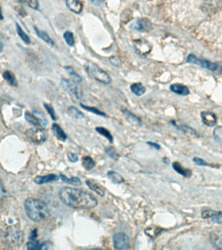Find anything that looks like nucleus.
I'll return each mask as SVG.
<instances>
[{
  "mask_svg": "<svg viewBox=\"0 0 222 250\" xmlns=\"http://www.w3.org/2000/svg\"><path fill=\"white\" fill-rule=\"evenodd\" d=\"M201 9L207 15H215L222 9V0H204Z\"/></svg>",
  "mask_w": 222,
  "mask_h": 250,
  "instance_id": "nucleus-6",
  "label": "nucleus"
},
{
  "mask_svg": "<svg viewBox=\"0 0 222 250\" xmlns=\"http://www.w3.org/2000/svg\"><path fill=\"white\" fill-rule=\"evenodd\" d=\"M7 241L11 244H14L15 246L17 244L22 243L23 235L22 232L16 229L9 230L5 235Z\"/></svg>",
  "mask_w": 222,
  "mask_h": 250,
  "instance_id": "nucleus-11",
  "label": "nucleus"
},
{
  "mask_svg": "<svg viewBox=\"0 0 222 250\" xmlns=\"http://www.w3.org/2000/svg\"><path fill=\"white\" fill-rule=\"evenodd\" d=\"M82 165L85 169L91 170L95 167V162L91 156H85L82 158Z\"/></svg>",
  "mask_w": 222,
  "mask_h": 250,
  "instance_id": "nucleus-35",
  "label": "nucleus"
},
{
  "mask_svg": "<svg viewBox=\"0 0 222 250\" xmlns=\"http://www.w3.org/2000/svg\"><path fill=\"white\" fill-rule=\"evenodd\" d=\"M114 247L117 250H127L130 247L129 236L123 232H117L113 236Z\"/></svg>",
  "mask_w": 222,
  "mask_h": 250,
  "instance_id": "nucleus-7",
  "label": "nucleus"
},
{
  "mask_svg": "<svg viewBox=\"0 0 222 250\" xmlns=\"http://www.w3.org/2000/svg\"><path fill=\"white\" fill-rule=\"evenodd\" d=\"M60 177L56 175V174H49V175L44 176H37L35 178L34 182L37 185H43V184L52 183V182L57 181L59 180Z\"/></svg>",
  "mask_w": 222,
  "mask_h": 250,
  "instance_id": "nucleus-15",
  "label": "nucleus"
},
{
  "mask_svg": "<svg viewBox=\"0 0 222 250\" xmlns=\"http://www.w3.org/2000/svg\"><path fill=\"white\" fill-rule=\"evenodd\" d=\"M106 153L108 154L110 158L116 160L119 157L118 154L114 150V148L111 147H108L105 150Z\"/></svg>",
  "mask_w": 222,
  "mask_h": 250,
  "instance_id": "nucleus-43",
  "label": "nucleus"
},
{
  "mask_svg": "<svg viewBox=\"0 0 222 250\" xmlns=\"http://www.w3.org/2000/svg\"><path fill=\"white\" fill-rule=\"evenodd\" d=\"M67 113L69 116L73 117L74 119H81L84 118V114L75 106H70L67 109Z\"/></svg>",
  "mask_w": 222,
  "mask_h": 250,
  "instance_id": "nucleus-29",
  "label": "nucleus"
},
{
  "mask_svg": "<svg viewBox=\"0 0 222 250\" xmlns=\"http://www.w3.org/2000/svg\"><path fill=\"white\" fill-rule=\"evenodd\" d=\"M48 242H40L38 240H30L27 242L26 248L28 250L49 249Z\"/></svg>",
  "mask_w": 222,
  "mask_h": 250,
  "instance_id": "nucleus-18",
  "label": "nucleus"
},
{
  "mask_svg": "<svg viewBox=\"0 0 222 250\" xmlns=\"http://www.w3.org/2000/svg\"><path fill=\"white\" fill-rule=\"evenodd\" d=\"M202 218L203 220H210L212 223L216 224H222V212L212 209L202 210Z\"/></svg>",
  "mask_w": 222,
  "mask_h": 250,
  "instance_id": "nucleus-9",
  "label": "nucleus"
},
{
  "mask_svg": "<svg viewBox=\"0 0 222 250\" xmlns=\"http://www.w3.org/2000/svg\"><path fill=\"white\" fill-rule=\"evenodd\" d=\"M109 61H110V63L112 64L113 66H116V67H120L121 66V59L119 58L118 56H112L109 58Z\"/></svg>",
  "mask_w": 222,
  "mask_h": 250,
  "instance_id": "nucleus-41",
  "label": "nucleus"
},
{
  "mask_svg": "<svg viewBox=\"0 0 222 250\" xmlns=\"http://www.w3.org/2000/svg\"><path fill=\"white\" fill-rule=\"evenodd\" d=\"M33 113L38 117L40 125L44 127V128H46V127L48 126V121L45 113H44L43 111L40 110V109H34Z\"/></svg>",
  "mask_w": 222,
  "mask_h": 250,
  "instance_id": "nucleus-26",
  "label": "nucleus"
},
{
  "mask_svg": "<svg viewBox=\"0 0 222 250\" xmlns=\"http://www.w3.org/2000/svg\"><path fill=\"white\" fill-rule=\"evenodd\" d=\"M64 69H65L66 71L69 74L72 79H73V81L75 82V83H81L82 82V78H81V76L77 73V72H75V70L73 69V67H71V66H64Z\"/></svg>",
  "mask_w": 222,
  "mask_h": 250,
  "instance_id": "nucleus-28",
  "label": "nucleus"
},
{
  "mask_svg": "<svg viewBox=\"0 0 222 250\" xmlns=\"http://www.w3.org/2000/svg\"><path fill=\"white\" fill-rule=\"evenodd\" d=\"M107 175H108L109 179H110L111 181L115 184H121L124 182V178L116 171H108Z\"/></svg>",
  "mask_w": 222,
  "mask_h": 250,
  "instance_id": "nucleus-30",
  "label": "nucleus"
},
{
  "mask_svg": "<svg viewBox=\"0 0 222 250\" xmlns=\"http://www.w3.org/2000/svg\"><path fill=\"white\" fill-rule=\"evenodd\" d=\"M170 90L173 93L181 96H187L190 93V91L188 87L181 83L172 84L170 86Z\"/></svg>",
  "mask_w": 222,
  "mask_h": 250,
  "instance_id": "nucleus-16",
  "label": "nucleus"
},
{
  "mask_svg": "<svg viewBox=\"0 0 222 250\" xmlns=\"http://www.w3.org/2000/svg\"><path fill=\"white\" fill-rule=\"evenodd\" d=\"M60 179L62 180V181L64 182L65 183L69 184V185L79 187V186H81V184H82L81 183V180L80 179L79 177H74L67 178L65 175H63V174H60Z\"/></svg>",
  "mask_w": 222,
  "mask_h": 250,
  "instance_id": "nucleus-27",
  "label": "nucleus"
},
{
  "mask_svg": "<svg viewBox=\"0 0 222 250\" xmlns=\"http://www.w3.org/2000/svg\"><path fill=\"white\" fill-rule=\"evenodd\" d=\"M163 162L166 164V165H168L169 162H170V160H169L168 158L165 157L163 158Z\"/></svg>",
  "mask_w": 222,
  "mask_h": 250,
  "instance_id": "nucleus-48",
  "label": "nucleus"
},
{
  "mask_svg": "<svg viewBox=\"0 0 222 250\" xmlns=\"http://www.w3.org/2000/svg\"><path fill=\"white\" fill-rule=\"evenodd\" d=\"M186 62L189 63L198 64L206 69L216 73L222 74V62H212L210 61L198 58L194 54H190L187 57Z\"/></svg>",
  "mask_w": 222,
  "mask_h": 250,
  "instance_id": "nucleus-4",
  "label": "nucleus"
},
{
  "mask_svg": "<svg viewBox=\"0 0 222 250\" xmlns=\"http://www.w3.org/2000/svg\"><path fill=\"white\" fill-rule=\"evenodd\" d=\"M58 195L64 205L75 209H92L98 205L94 195L74 188H61Z\"/></svg>",
  "mask_w": 222,
  "mask_h": 250,
  "instance_id": "nucleus-1",
  "label": "nucleus"
},
{
  "mask_svg": "<svg viewBox=\"0 0 222 250\" xmlns=\"http://www.w3.org/2000/svg\"><path fill=\"white\" fill-rule=\"evenodd\" d=\"M81 106L82 107L83 109H85V110L88 111L89 112L95 113V114L99 115V116L106 117V113L102 112V111H101V110H99V109L96 108V107L88 106V105L83 104H81Z\"/></svg>",
  "mask_w": 222,
  "mask_h": 250,
  "instance_id": "nucleus-36",
  "label": "nucleus"
},
{
  "mask_svg": "<svg viewBox=\"0 0 222 250\" xmlns=\"http://www.w3.org/2000/svg\"><path fill=\"white\" fill-rule=\"evenodd\" d=\"M68 158H69V161L71 162H78L79 160V156H78L77 154L73 153V152H69L67 154Z\"/></svg>",
  "mask_w": 222,
  "mask_h": 250,
  "instance_id": "nucleus-45",
  "label": "nucleus"
},
{
  "mask_svg": "<svg viewBox=\"0 0 222 250\" xmlns=\"http://www.w3.org/2000/svg\"><path fill=\"white\" fill-rule=\"evenodd\" d=\"M210 243L216 249L222 250V233L218 232H212L210 234Z\"/></svg>",
  "mask_w": 222,
  "mask_h": 250,
  "instance_id": "nucleus-20",
  "label": "nucleus"
},
{
  "mask_svg": "<svg viewBox=\"0 0 222 250\" xmlns=\"http://www.w3.org/2000/svg\"><path fill=\"white\" fill-rule=\"evenodd\" d=\"M221 123H222V118L221 119Z\"/></svg>",
  "mask_w": 222,
  "mask_h": 250,
  "instance_id": "nucleus-51",
  "label": "nucleus"
},
{
  "mask_svg": "<svg viewBox=\"0 0 222 250\" xmlns=\"http://www.w3.org/2000/svg\"><path fill=\"white\" fill-rule=\"evenodd\" d=\"M193 162H194V163L197 164L198 166H210L209 164H208L207 162L205 161V160L202 159V158L197 157V156L193 158Z\"/></svg>",
  "mask_w": 222,
  "mask_h": 250,
  "instance_id": "nucleus-42",
  "label": "nucleus"
},
{
  "mask_svg": "<svg viewBox=\"0 0 222 250\" xmlns=\"http://www.w3.org/2000/svg\"><path fill=\"white\" fill-rule=\"evenodd\" d=\"M134 47L136 52L140 55H146L149 54L151 50V47L147 41L137 40L134 42Z\"/></svg>",
  "mask_w": 222,
  "mask_h": 250,
  "instance_id": "nucleus-14",
  "label": "nucleus"
},
{
  "mask_svg": "<svg viewBox=\"0 0 222 250\" xmlns=\"http://www.w3.org/2000/svg\"><path fill=\"white\" fill-rule=\"evenodd\" d=\"M214 140L218 142H222V126L216 127L213 130Z\"/></svg>",
  "mask_w": 222,
  "mask_h": 250,
  "instance_id": "nucleus-39",
  "label": "nucleus"
},
{
  "mask_svg": "<svg viewBox=\"0 0 222 250\" xmlns=\"http://www.w3.org/2000/svg\"><path fill=\"white\" fill-rule=\"evenodd\" d=\"M44 108L46 109V111H48V114L50 115V116L52 119V120H57V116H56L55 111H54L53 106H52V105H50V104L44 103Z\"/></svg>",
  "mask_w": 222,
  "mask_h": 250,
  "instance_id": "nucleus-40",
  "label": "nucleus"
},
{
  "mask_svg": "<svg viewBox=\"0 0 222 250\" xmlns=\"http://www.w3.org/2000/svg\"><path fill=\"white\" fill-rule=\"evenodd\" d=\"M61 85L63 89L74 99L77 100L81 99V95H80L79 89H78L77 85L75 83V82L70 81V80L66 79V78H62Z\"/></svg>",
  "mask_w": 222,
  "mask_h": 250,
  "instance_id": "nucleus-8",
  "label": "nucleus"
},
{
  "mask_svg": "<svg viewBox=\"0 0 222 250\" xmlns=\"http://www.w3.org/2000/svg\"><path fill=\"white\" fill-rule=\"evenodd\" d=\"M26 136L27 139L30 142L36 145L44 144L47 140V133L45 130L39 128H32L26 131Z\"/></svg>",
  "mask_w": 222,
  "mask_h": 250,
  "instance_id": "nucleus-5",
  "label": "nucleus"
},
{
  "mask_svg": "<svg viewBox=\"0 0 222 250\" xmlns=\"http://www.w3.org/2000/svg\"><path fill=\"white\" fill-rule=\"evenodd\" d=\"M85 69L89 77L97 82L106 85L110 84L112 82L110 76L96 64L88 62L85 66Z\"/></svg>",
  "mask_w": 222,
  "mask_h": 250,
  "instance_id": "nucleus-3",
  "label": "nucleus"
},
{
  "mask_svg": "<svg viewBox=\"0 0 222 250\" xmlns=\"http://www.w3.org/2000/svg\"><path fill=\"white\" fill-rule=\"evenodd\" d=\"M162 230V229H161L159 228H149L145 230V233L147 236H149V237L155 238L157 237L159 234H161Z\"/></svg>",
  "mask_w": 222,
  "mask_h": 250,
  "instance_id": "nucleus-38",
  "label": "nucleus"
},
{
  "mask_svg": "<svg viewBox=\"0 0 222 250\" xmlns=\"http://www.w3.org/2000/svg\"><path fill=\"white\" fill-rule=\"evenodd\" d=\"M67 7L73 13L80 14L83 10V4L80 0H66Z\"/></svg>",
  "mask_w": 222,
  "mask_h": 250,
  "instance_id": "nucleus-19",
  "label": "nucleus"
},
{
  "mask_svg": "<svg viewBox=\"0 0 222 250\" xmlns=\"http://www.w3.org/2000/svg\"><path fill=\"white\" fill-rule=\"evenodd\" d=\"M25 3L28 4L29 7L32 8V9L38 10L40 7V4L38 0H26Z\"/></svg>",
  "mask_w": 222,
  "mask_h": 250,
  "instance_id": "nucleus-44",
  "label": "nucleus"
},
{
  "mask_svg": "<svg viewBox=\"0 0 222 250\" xmlns=\"http://www.w3.org/2000/svg\"><path fill=\"white\" fill-rule=\"evenodd\" d=\"M3 50V44L1 42V51Z\"/></svg>",
  "mask_w": 222,
  "mask_h": 250,
  "instance_id": "nucleus-50",
  "label": "nucleus"
},
{
  "mask_svg": "<svg viewBox=\"0 0 222 250\" xmlns=\"http://www.w3.org/2000/svg\"><path fill=\"white\" fill-rule=\"evenodd\" d=\"M2 76L9 85L15 86L17 85L16 78H15L14 74L10 71V70H5V71L3 72Z\"/></svg>",
  "mask_w": 222,
  "mask_h": 250,
  "instance_id": "nucleus-31",
  "label": "nucleus"
},
{
  "mask_svg": "<svg viewBox=\"0 0 222 250\" xmlns=\"http://www.w3.org/2000/svg\"><path fill=\"white\" fill-rule=\"evenodd\" d=\"M16 29L17 32L18 33L19 36L20 37V38L22 39L23 41H24L25 44H30L31 40L30 37H29L28 35L24 32V31L23 30V29L18 23H16Z\"/></svg>",
  "mask_w": 222,
  "mask_h": 250,
  "instance_id": "nucleus-34",
  "label": "nucleus"
},
{
  "mask_svg": "<svg viewBox=\"0 0 222 250\" xmlns=\"http://www.w3.org/2000/svg\"><path fill=\"white\" fill-rule=\"evenodd\" d=\"M201 118L202 123L206 126L213 127L217 124V116L211 111H202L201 113Z\"/></svg>",
  "mask_w": 222,
  "mask_h": 250,
  "instance_id": "nucleus-10",
  "label": "nucleus"
},
{
  "mask_svg": "<svg viewBox=\"0 0 222 250\" xmlns=\"http://www.w3.org/2000/svg\"><path fill=\"white\" fill-rule=\"evenodd\" d=\"M95 130L97 131L99 134L102 135V136L105 137L112 144L113 141H114V137H113L112 134H111L110 131L106 129V128H104V127L102 126H98L95 128Z\"/></svg>",
  "mask_w": 222,
  "mask_h": 250,
  "instance_id": "nucleus-33",
  "label": "nucleus"
},
{
  "mask_svg": "<svg viewBox=\"0 0 222 250\" xmlns=\"http://www.w3.org/2000/svg\"><path fill=\"white\" fill-rule=\"evenodd\" d=\"M19 1L22 2V3H25L26 0H19Z\"/></svg>",
  "mask_w": 222,
  "mask_h": 250,
  "instance_id": "nucleus-49",
  "label": "nucleus"
},
{
  "mask_svg": "<svg viewBox=\"0 0 222 250\" xmlns=\"http://www.w3.org/2000/svg\"><path fill=\"white\" fill-rule=\"evenodd\" d=\"M150 26H151V23L147 20L144 19H136L130 23L129 28L132 30L141 31L147 30Z\"/></svg>",
  "mask_w": 222,
  "mask_h": 250,
  "instance_id": "nucleus-12",
  "label": "nucleus"
},
{
  "mask_svg": "<svg viewBox=\"0 0 222 250\" xmlns=\"http://www.w3.org/2000/svg\"><path fill=\"white\" fill-rule=\"evenodd\" d=\"M173 169L177 172L179 175H182V177L189 178L192 176V170L183 167L181 164L179 162H174L172 163Z\"/></svg>",
  "mask_w": 222,
  "mask_h": 250,
  "instance_id": "nucleus-17",
  "label": "nucleus"
},
{
  "mask_svg": "<svg viewBox=\"0 0 222 250\" xmlns=\"http://www.w3.org/2000/svg\"><path fill=\"white\" fill-rule=\"evenodd\" d=\"M130 88L132 93L138 96V97L143 95L146 92V88L141 82H136V83H132Z\"/></svg>",
  "mask_w": 222,
  "mask_h": 250,
  "instance_id": "nucleus-22",
  "label": "nucleus"
},
{
  "mask_svg": "<svg viewBox=\"0 0 222 250\" xmlns=\"http://www.w3.org/2000/svg\"><path fill=\"white\" fill-rule=\"evenodd\" d=\"M171 123H172L173 126H175V128L178 129L179 130H181V132H182L185 134L189 135V136H196L198 135L196 131L190 128V127L186 126V125H177L174 121H171Z\"/></svg>",
  "mask_w": 222,
  "mask_h": 250,
  "instance_id": "nucleus-24",
  "label": "nucleus"
},
{
  "mask_svg": "<svg viewBox=\"0 0 222 250\" xmlns=\"http://www.w3.org/2000/svg\"><path fill=\"white\" fill-rule=\"evenodd\" d=\"M52 132L56 138L61 142H65L67 139V134H65V131L59 125L54 123L52 126Z\"/></svg>",
  "mask_w": 222,
  "mask_h": 250,
  "instance_id": "nucleus-21",
  "label": "nucleus"
},
{
  "mask_svg": "<svg viewBox=\"0 0 222 250\" xmlns=\"http://www.w3.org/2000/svg\"><path fill=\"white\" fill-rule=\"evenodd\" d=\"M85 183H86L87 187L89 188L91 190L95 191V193L100 195L101 196H104L105 193H106V189L100 183H99L98 182L95 181V180L88 179L85 181Z\"/></svg>",
  "mask_w": 222,
  "mask_h": 250,
  "instance_id": "nucleus-13",
  "label": "nucleus"
},
{
  "mask_svg": "<svg viewBox=\"0 0 222 250\" xmlns=\"http://www.w3.org/2000/svg\"><path fill=\"white\" fill-rule=\"evenodd\" d=\"M26 215L35 222H41L50 215L49 208L46 203L40 199L29 198L24 202Z\"/></svg>",
  "mask_w": 222,
  "mask_h": 250,
  "instance_id": "nucleus-2",
  "label": "nucleus"
},
{
  "mask_svg": "<svg viewBox=\"0 0 222 250\" xmlns=\"http://www.w3.org/2000/svg\"><path fill=\"white\" fill-rule=\"evenodd\" d=\"M37 238H38V229H33L32 232H31L29 240H37Z\"/></svg>",
  "mask_w": 222,
  "mask_h": 250,
  "instance_id": "nucleus-46",
  "label": "nucleus"
},
{
  "mask_svg": "<svg viewBox=\"0 0 222 250\" xmlns=\"http://www.w3.org/2000/svg\"><path fill=\"white\" fill-rule=\"evenodd\" d=\"M63 38L69 46H73L75 44V37H74L73 33L71 31H66L63 33Z\"/></svg>",
  "mask_w": 222,
  "mask_h": 250,
  "instance_id": "nucleus-37",
  "label": "nucleus"
},
{
  "mask_svg": "<svg viewBox=\"0 0 222 250\" xmlns=\"http://www.w3.org/2000/svg\"><path fill=\"white\" fill-rule=\"evenodd\" d=\"M25 119H26L27 122L30 123L33 126H38L40 125V121L34 113H32L30 111H26L25 112Z\"/></svg>",
  "mask_w": 222,
  "mask_h": 250,
  "instance_id": "nucleus-32",
  "label": "nucleus"
},
{
  "mask_svg": "<svg viewBox=\"0 0 222 250\" xmlns=\"http://www.w3.org/2000/svg\"><path fill=\"white\" fill-rule=\"evenodd\" d=\"M147 144L149 145V146H151V147L155 148V149L157 150H160L161 148V146H160L159 144H157V143L156 142H147Z\"/></svg>",
  "mask_w": 222,
  "mask_h": 250,
  "instance_id": "nucleus-47",
  "label": "nucleus"
},
{
  "mask_svg": "<svg viewBox=\"0 0 222 250\" xmlns=\"http://www.w3.org/2000/svg\"><path fill=\"white\" fill-rule=\"evenodd\" d=\"M35 31H36V34L38 35V36L40 37V39H41L42 40H43L44 42L48 43V44H50V46H54L55 45V43H54V41L52 40L51 37H50V35L46 33L45 31L40 30V29H39L38 27H34Z\"/></svg>",
  "mask_w": 222,
  "mask_h": 250,
  "instance_id": "nucleus-23",
  "label": "nucleus"
},
{
  "mask_svg": "<svg viewBox=\"0 0 222 250\" xmlns=\"http://www.w3.org/2000/svg\"><path fill=\"white\" fill-rule=\"evenodd\" d=\"M122 112H123L124 117H126V119H127V121H129L130 123L138 125H141V119L136 116V115L133 114L131 111L128 110V109H124L122 110Z\"/></svg>",
  "mask_w": 222,
  "mask_h": 250,
  "instance_id": "nucleus-25",
  "label": "nucleus"
}]
</instances>
